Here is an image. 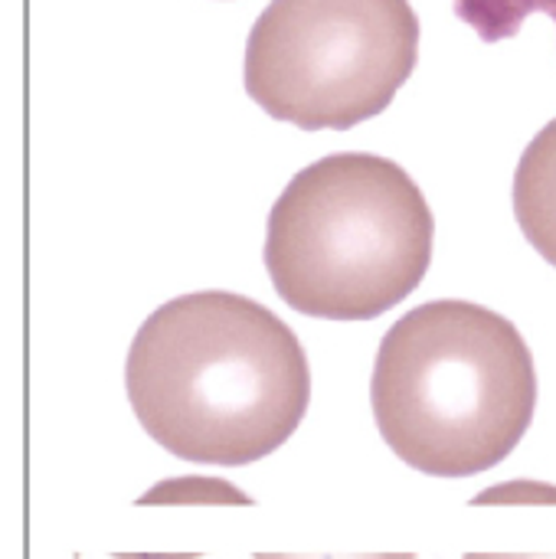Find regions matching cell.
I'll use <instances>...</instances> for the list:
<instances>
[{
	"label": "cell",
	"instance_id": "5b68a950",
	"mask_svg": "<svg viewBox=\"0 0 556 559\" xmlns=\"http://www.w3.org/2000/svg\"><path fill=\"white\" fill-rule=\"evenodd\" d=\"M514 216L524 239L556 269V118L534 134L518 160Z\"/></svg>",
	"mask_w": 556,
	"mask_h": 559
},
{
	"label": "cell",
	"instance_id": "3957f363",
	"mask_svg": "<svg viewBox=\"0 0 556 559\" xmlns=\"http://www.w3.org/2000/svg\"><path fill=\"white\" fill-rule=\"evenodd\" d=\"M436 219L416 180L360 151L321 157L282 190L265 226V269L308 318L374 321L429 272Z\"/></svg>",
	"mask_w": 556,
	"mask_h": 559
},
{
	"label": "cell",
	"instance_id": "ba28073f",
	"mask_svg": "<svg viewBox=\"0 0 556 559\" xmlns=\"http://www.w3.org/2000/svg\"><path fill=\"white\" fill-rule=\"evenodd\" d=\"M465 559H556L551 554L534 557V554H465Z\"/></svg>",
	"mask_w": 556,
	"mask_h": 559
},
{
	"label": "cell",
	"instance_id": "7a4b0ae2",
	"mask_svg": "<svg viewBox=\"0 0 556 559\" xmlns=\"http://www.w3.org/2000/svg\"><path fill=\"white\" fill-rule=\"evenodd\" d=\"M370 406L400 462L436 478L501 465L537 409L534 354L521 331L472 301H429L380 341Z\"/></svg>",
	"mask_w": 556,
	"mask_h": 559
},
{
	"label": "cell",
	"instance_id": "8992f818",
	"mask_svg": "<svg viewBox=\"0 0 556 559\" xmlns=\"http://www.w3.org/2000/svg\"><path fill=\"white\" fill-rule=\"evenodd\" d=\"M534 10H544L556 23V0H456L459 20H465L485 43L514 36Z\"/></svg>",
	"mask_w": 556,
	"mask_h": 559
},
{
	"label": "cell",
	"instance_id": "52a82bcc",
	"mask_svg": "<svg viewBox=\"0 0 556 559\" xmlns=\"http://www.w3.org/2000/svg\"><path fill=\"white\" fill-rule=\"evenodd\" d=\"M256 559H416L413 554H351V557H341V554H334V557H315V554H308V557H301V554H259Z\"/></svg>",
	"mask_w": 556,
	"mask_h": 559
},
{
	"label": "cell",
	"instance_id": "6da1fadb",
	"mask_svg": "<svg viewBox=\"0 0 556 559\" xmlns=\"http://www.w3.org/2000/svg\"><path fill=\"white\" fill-rule=\"evenodd\" d=\"M125 390L144 432L174 459L239 468L301 426L311 370L295 331L265 305L197 292L138 328Z\"/></svg>",
	"mask_w": 556,
	"mask_h": 559
},
{
	"label": "cell",
	"instance_id": "277c9868",
	"mask_svg": "<svg viewBox=\"0 0 556 559\" xmlns=\"http://www.w3.org/2000/svg\"><path fill=\"white\" fill-rule=\"evenodd\" d=\"M419 59L410 0H272L246 39V92L301 131H347L406 85Z\"/></svg>",
	"mask_w": 556,
	"mask_h": 559
}]
</instances>
